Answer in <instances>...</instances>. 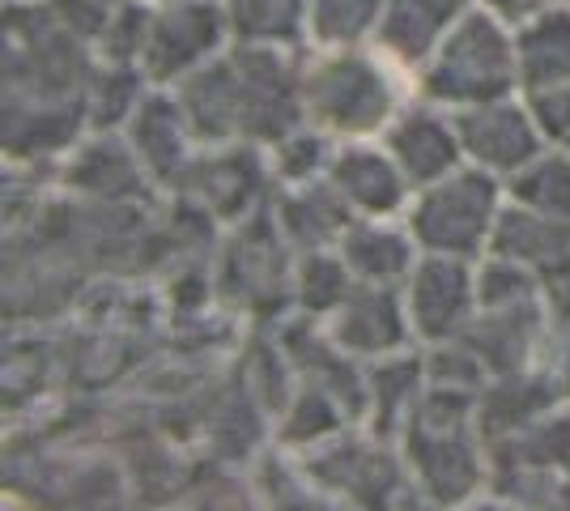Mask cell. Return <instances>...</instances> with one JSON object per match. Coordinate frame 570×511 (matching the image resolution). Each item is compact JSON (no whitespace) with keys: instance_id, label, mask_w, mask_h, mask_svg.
Instances as JSON below:
<instances>
[{"instance_id":"6da1fadb","label":"cell","mask_w":570,"mask_h":511,"mask_svg":"<svg viewBox=\"0 0 570 511\" xmlns=\"http://www.w3.org/2000/svg\"><path fill=\"white\" fill-rule=\"evenodd\" d=\"M98 51L48 0H4V163L60 167L86 132V90Z\"/></svg>"},{"instance_id":"7a4b0ae2","label":"cell","mask_w":570,"mask_h":511,"mask_svg":"<svg viewBox=\"0 0 570 511\" xmlns=\"http://www.w3.org/2000/svg\"><path fill=\"white\" fill-rule=\"evenodd\" d=\"M298 69L303 51L230 43L205 69L184 77L175 98L200 146L273 149L285 132L307 124Z\"/></svg>"},{"instance_id":"3957f363","label":"cell","mask_w":570,"mask_h":511,"mask_svg":"<svg viewBox=\"0 0 570 511\" xmlns=\"http://www.w3.org/2000/svg\"><path fill=\"white\" fill-rule=\"evenodd\" d=\"M303 116L333 141L383 137L413 98V77L392 65L375 43L362 48H303L298 69Z\"/></svg>"},{"instance_id":"277c9868","label":"cell","mask_w":570,"mask_h":511,"mask_svg":"<svg viewBox=\"0 0 570 511\" xmlns=\"http://www.w3.org/2000/svg\"><path fill=\"white\" fill-rule=\"evenodd\" d=\"M396 443L422 508H469L485 499L490 448L476 426V392L439 389L426 380V392Z\"/></svg>"},{"instance_id":"5b68a950","label":"cell","mask_w":570,"mask_h":511,"mask_svg":"<svg viewBox=\"0 0 570 511\" xmlns=\"http://www.w3.org/2000/svg\"><path fill=\"white\" fill-rule=\"evenodd\" d=\"M413 95L434 107H476L490 98L520 95L515 26L476 4L464 22L439 43V51L413 73Z\"/></svg>"},{"instance_id":"8992f818","label":"cell","mask_w":570,"mask_h":511,"mask_svg":"<svg viewBox=\"0 0 570 511\" xmlns=\"http://www.w3.org/2000/svg\"><path fill=\"white\" fill-rule=\"evenodd\" d=\"M502 205H507V179L464 163L448 179L413 193L404 226L413 230L422 252L481 261L490 252Z\"/></svg>"},{"instance_id":"52a82bcc","label":"cell","mask_w":570,"mask_h":511,"mask_svg":"<svg viewBox=\"0 0 570 511\" xmlns=\"http://www.w3.org/2000/svg\"><path fill=\"white\" fill-rule=\"evenodd\" d=\"M170 200L205 214L217 226H238L261 214L273 196V167L261 146H200L184 179L170 188Z\"/></svg>"},{"instance_id":"ba28073f","label":"cell","mask_w":570,"mask_h":511,"mask_svg":"<svg viewBox=\"0 0 570 511\" xmlns=\"http://www.w3.org/2000/svg\"><path fill=\"white\" fill-rule=\"evenodd\" d=\"M235 43L222 0H163L149 13L141 73L149 86L175 90L184 77L205 69Z\"/></svg>"},{"instance_id":"9c48e42d","label":"cell","mask_w":570,"mask_h":511,"mask_svg":"<svg viewBox=\"0 0 570 511\" xmlns=\"http://www.w3.org/2000/svg\"><path fill=\"white\" fill-rule=\"evenodd\" d=\"M404 307L417 345L460 341L476 320V261L422 252L404 282Z\"/></svg>"},{"instance_id":"30bf717a","label":"cell","mask_w":570,"mask_h":511,"mask_svg":"<svg viewBox=\"0 0 570 511\" xmlns=\"http://www.w3.org/2000/svg\"><path fill=\"white\" fill-rule=\"evenodd\" d=\"M452 120H455V132H460V146H464V158L473 167L499 175V179L520 175L528 163H537L549 149L537 120H532V111H528V102H523V95L460 107V111H452Z\"/></svg>"},{"instance_id":"8fae6325","label":"cell","mask_w":570,"mask_h":511,"mask_svg":"<svg viewBox=\"0 0 570 511\" xmlns=\"http://www.w3.org/2000/svg\"><path fill=\"white\" fill-rule=\"evenodd\" d=\"M56 184L77 200H111V205H132L158 193V184L149 179L124 132H86L60 158Z\"/></svg>"},{"instance_id":"7c38bea8","label":"cell","mask_w":570,"mask_h":511,"mask_svg":"<svg viewBox=\"0 0 570 511\" xmlns=\"http://www.w3.org/2000/svg\"><path fill=\"white\" fill-rule=\"evenodd\" d=\"M387 154L396 158V167L404 170V179L417 188H430L439 179H448L452 170H460L469 158H464V146H460V132H455V120L448 107H434L426 98H409L401 107V116L383 128L380 137Z\"/></svg>"},{"instance_id":"4fadbf2b","label":"cell","mask_w":570,"mask_h":511,"mask_svg":"<svg viewBox=\"0 0 570 511\" xmlns=\"http://www.w3.org/2000/svg\"><path fill=\"white\" fill-rule=\"evenodd\" d=\"M324 333L336 350H345L357 363H375V358L417 345L409 307H404V291L396 286H362L357 282L350 298L324 320Z\"/></svg>"},{"instance_id":"5bb4252c","label":"cell","mask_w":570,"mask_h":511,"mask_svg":"<svg viewBox=\"0 0 570 511\" xmlns=\"http://www.w3.org/2000/svg\"><path fill=\"white\" fill-rule=\"evenodd\" d=\"M324 179L350 205L354 218H404L413 200V184L404 179V170L396 167V158L387 154L380 137L341 141Z\"/></svg>"},{"instance_id":"9a60e30c","label":"cell","mask_w":570,"mask_h":511,"mask_svg":"<svg viewBox=\"0 0 570 511\" xmlns=\"http://www.w3.org/2000/svg\"><path fill=\"white\" fill-rule=\"evenodd\" d=\"M124 137L128 146L137 149L141 167L149 170V179L158 184V193H170L184 170L191 167L200 141L191 137V124L179 107L175 90L167 86H149L141 98V107L132 111V120L124 124Z\"/></svg>"},{"instance_id":"2e32d148","label":"cell","mask_w":570,"mask_h":511,"mask_svg":"<svg viewBox=\"0 0 570 511\" xmlns=\"http://www.w3.org/2000/svg\"><path fill=\"white\" fill-rule=\"evenodd\" d=\"M549 324L553 316H549L546 294H537V298H520V303L476 307V320L464 333V341L481 354V363L490 366V380H494V375L532 371Z\"/></svg>"},{"instance_id":"e0dca14e","label":"cell","mask_w":570,"mask_h":511,"mask_svg":"<svg viewBox=\"0 0 570 511\" xmlns=\"http://www.w3.org/2000/svg\"><path fill=\"white\" fill-rule=\"evenodd\" d=\"M473 9L476 0H387L375 48L413 77Z\"/></svg>"},{"instance_id":"ac0fdd59","label":"cell","mask_w":570,"mask_h":511,"mask_svg":"<svg viewBox=\"0 0 570 511\" xmlns=\"http://www.w3.org/2000/svg\"><path fill=\"white\" fill-rule=\"evenodd\" d=\"M362 286H396L404 291L409 273L422 261V247L404 218H354L336 247Z\"/></svg>"},{"instance_id":"d6986e66","label":"cell","mask_w":570,"mask_h":511,"mask_svg":"<svg viewBox=\"0 0 570 511\" xmlns=\"http://www.w3.org/2000/svg\"><path fill=\"white\" fill-rule=\"evenodd\" d=\"M273 222L282 226L285 244L294 252H324V247H341L345 230H350V205L336 196L328 179L315 184H294V188H273L268 196Z\"/></svg>"},{"instance_id":"ffe728a7","label":"cell","mask_w":570,"mask_h":511,"mask_svg":"<svg viewBox=\"0 0 570 511\" xmlns=\"http://www.w3.org/2000/svg\"><path fill=\"white\" fill-rule=\"evenodd\" d=\"M426 392V354L422 345L366 363V426L380 439H401L409 417Z\"/></svg>"},{"instance_id":"44dd1931","label":"cell","mask_w":570,"mask_h":511,"mask_svg":"<svg viewBox=\"0 0 570 511\" xmlns=\"http://www.w3.org/2000/svg\"><path fill=\"white\" fill-rule=\"evenodd\" d=\"M520 51V95L570 81V0L567 4H537L515 22Z\"/></svg>"},{"instance_id":"7402d4cb","label":"cell","mask_w":570,"mask_h":511,"mask_svg":"<svg viewBox=\"0 0 570 511\" xmlns=\"http://www.w3.org/2000/svg\"><path fill=\"white\" fill-rule=\"evenodd\" d=\"M553 405H562L553 389L537 371H515V375H494L481 396H476V426L485 435V448L507 435H520L523 426H532Z\"/></svg>"},{"instance_id":"603a6c76","label":"cell","mask_w":570,"mask_h":511,"mask_svg":"<svg viewBox=\"0 0 570 511\" xmlns=\"http://www.w3.org/2000/svg\"><path fill=\"white\" fill-rule=\"evenodd\" d=\"M490 252L546 273L549 265H558L570 252V226L546 218V214H537L528 205L507 200L499 214V226H494V239H490Z\"/></svg>"},{"instance_id":"cb8c5ba5","label":"cell","mask_w":570,"mask_h":511,"mask_svg":"<svg viewBox=\"0 0 570 511\" xmlns=\"http://www.w3.org/2000/svg\"><path fill=\"white\" fill-rule=\"evenodd\" d=\"M235 43H261V48H307L311 0H222Z\"/></svg>"},{"instance_id":"d4e9b609","label":"cell","mask_w":570,"mask_h":511,"mask_svg":"<svg viewBox=\"0 0 570 511\" xmlns=\"http://www.w3.org/2000/svg\"><path fill=\"white\" fill-rule=\"evenodd\" d=\"M354 286V273H350L345 256L336 247L298 252V261H294V312L298 316H311L324 324L350 298Z\"/></svg>"},{"instance_id":"484cf974","label":"cell","mask_w":570,"mask_h":511,"mask_svg":"<svg viewBox=\"0 0 570 511\" xmlns=\"http://www.w3.org/2000/svg\"><path fill=\"white\" fill-rule=\"evenodd\" d=\"M149 81L137 65H111L98 60L90 90H86V120L90 132H124V124L132 120V111L141 107Z\"/></svg>"},{"instance_id":"4316f807","label":"cell","mask_w":570,"mask_h":511,"mask_svg":"<svg viewBox=\"0 0 570 511\" xmlns=\"http://www.w3.org/2000/svg\"><path fill=\"white\" fill-rule=\"evenodd\" d=\"M387 0H311L307 48H362L375 43Z\"/></svg>"},{"instance_id":"83f0119b","label":"cell","mask_w":570,"mask_h":511,"mask_svg":"<svg viewBox=\"0 0 570 511\" xmlns=\"http://www.w3.org/2000/svg\"><path fill=\"white\" fill-rule=\"evenodd\" d=\"M507 200L570 226V154L546 149L537 163H528L520 175L507 179Z\"/></svg>"},{"instance_id":"f1b7e54d","label":"cell","mask_w":570,"mask_h":511,"mask_svg":"<svg viewBox=\"0 0 570 511\" xmlns=\"http://www.w3.org/2000/svg\"><path fill=\"white\" fill-rule=\"evenodd\" d=\"M341 141L328 132H320L315 124H298L294 132H285L277 146L268 149V167H273V188H294V184H315L333 167V154Z\"/></svg>"},{"instance_id":"f546056e","label":"cell","mask_w":570,"mask_h":511,"mask_svg":"<svg viewBox=\"0 0 570 511\" xmlns=\"http://www.w3.org/2000/svg\"><path fill=\"white\" fill-rule=\"evenodd\" d=\"M149 13H154V4H149V0H128V4H119L116 18L98 30V39H95L98 60H111V65H137V69H141Z\"/></svg>"},{"instance_id":"4dcf8cb0","label":"cell","mask_w":570,"mask_h":511,"mask_svg":"<svg viewBox=\"0 0 570 511\" xmlns=\"http://www.w3.org/2000/svg\"><path fill=\"white\" fill-rule=\"evenodd\" d=\"M523 102H528L532 120L541 128L546 146L570 154V81L541 86V90H523Z\"/></svg>"},{"instance_id":"1f68e13d","label":"cell","mask_w":570,"mask_h":511,"mask_svg":"<svg viewBox=\"0 0 570 511\" xmlns=\"http://www.w3.org/2000/svg\"><path fill=\"white\" fill-rule=\"evenodd\" d=\"M532 371L553 389V396H558L562 405H570V320H553V324H549Z\"/></svg>"},{"instance_id":"d6a6232c","label":"cell","mask_w":570,"mask_h":511,"mask_svg":"<svg viewBox=\"0 0 570 511\" xmlns=\"http://www.w3.org/2000/svg\"><path fill=\"white\" fill-rule=\"evenodd\" d=\"M51 9H56V18L65 26H72L81 39H90L95 43L98 30L116 18L119 4H128V0H48Z\"/></svg>"},{"instance_id":"836d02e7","label":"cell","mask_w":570,"mask_h":511,"mask_svg":"<svg viewBox=\"0 0 570 511\" xmlns=\"http://www.w3.org/2000/svg\"><path fill=\"white\" fill-rule=\"evenodd\" d=\"M541 286H546V303H549V316L553 320H570V252L549 265L541 273Z\"/></svg>"},{"instance_id":"e575fe53","label":"cell","mask_w":570,"mask_h":511,"mask_svg":"<svg viewBox=\"0 0 570 511\" xmlns=\"http://www.w3.org/2000/svg\"><path fill=\"white\" fill-rule=\"evenodd\" d=\"M476 4H481V9H490V13H499V18H507V22L515 26L520 18H528L541 0H476Z\"/></svg>"},{"instance_id":"d590c367","label":"cell","mask_w":570,"mask_h":511,"mask_svg":"<svg viewBox=\"0 0 570 511\" xmlns=\"http://www.w3.org/2000/svg\"><path fill=\"white\" fill-rule=\"evenodd\" d=\"M541 4H567V0H541Z\"/></svg>"},{"instance_id":"8d00e7d4","label":"cell","mask_w":570,"mask_h":511,"mask_svg":"<svg viewBox=\"0 0 570 511\" xmlns=\"http://www.w3.org/2000/svg\"><path fill=\"white\" fill-rule=\"evenodd\" d=\"M149 4H163V0H149Z\"/></svg>"}]
</instances>
